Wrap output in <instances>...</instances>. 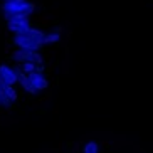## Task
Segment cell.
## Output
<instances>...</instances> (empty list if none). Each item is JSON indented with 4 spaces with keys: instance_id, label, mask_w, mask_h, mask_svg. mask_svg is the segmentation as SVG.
<instances>
[{
    "instance_id": "3957f363",
    "label": "cell",
    "mask_w": 153,
    "mask_h": 153,
    "mask_svg": "<svg viewBox=\"0 0 153 153\" xmlns=\"http://www.w3.org/2000/svg\"><path fill=\"white\" fill-rule=\"evenodd\" d=\"M20 68H12L7 64H0V82L5 86H15L20 76Z\"/></svg>"
},
{
    "instance_id": "7a4b0ae2",
    "label": "cell",
    "mask_w": 153,
    "mask_h": 153,
    "mask_svg": "<svg viewBox=\"0 0 153 153\" xmlns=\"http://www.w3.org/2000/svg\"><path fill=\"white\" fill-rule=\"evenodd\" d=\"M0 9H2L4 17H9V15H27V17H30L36 12V4L29 2V0H7V2H2Z\"/></svg>"
},
{
    "instance_id": "6da1fadb",
    "label": "cell",
    "mask_w": 153,
    "mask_h": 153,
    "mask_svg": "<svg viewBox=\"0 0 153 153\" xmlns=\"http://www.w3.org/2000/svg\"><path fill=\"white\" fill-rule=\"evenodd\" d=\"M44 39H45V32L44 30L36 29V27H30L27 32L12 37V44H14L15 49L36 51V52H39V49L44 47Z\"/></svg>"
},
{
    "instance_id": "7c38bea8",
    "label": "cell",
    "mask_w": 153,
    "mask_h": 153,
    "mask_svg": "<svg viewBox=\"0 0 153 153\" xmlns=\"http://www.w3.org/2000/svg\"><path fill=\"white\" fill-rule=\"evenodd\" d=\"M0 2H7V0H0Z\"/></svg>"
},
{
    "instance_id": "30bf717a",
    "label": "cell",
    "mask_w": 153,
    "mask_h": 153,
    "mask_svg": "<svg viewBox=\"0 0 153 153\" xmlns=\"http://www.w3.org/2000/svg\"><path fill=\"white\" fill-rule=\"evenodd\" d=\"M37 66L39 64H34V62H24L20 64V71L24 72V74H32V72H37Z\"/></svg>"
},
{
    "instance_id": "8fae6325",
    "label": "cell",
    "mask_w": 153,
    "mask_h": 153,
    "mask_svg": "<svg viewBox=\"0 0 153 153\" xmlns=\"http://www.w3.org/2000/svg\"><path fill=\"white\" fill-rule=\"evenodd\" d=\"M4 91H5V94H7V98H9L12 103L17 101V91H15L14 86H5L4 84Z\"/></svg>"
},
{
    "instance_id": "9c48e42d",
    "label": "cell",
    "mask_w": 153,
    "mask_h": 153,
    "mask_svg": "<svg viewBox=\"0 0 153 153\" xmlns=\"http://www.w3.org/2000/svg\"><path fill=\"white\" fill-rule=\"evenodd\" d=\"M82 153H101V145L98 141H88V143L82 146Z\"/></svg>"
},
{
    "instance_id": "277c9868",
    "label": "cell",
    "mask_w": 153,
    "mask_h": 153,
    "mask_svg": "<svg viewBox=\"0 0 153 153\" xmlns=\"http://www.w3.org/2000/svg\"><path fill=\"white\" fill-rule=\"evenodd\" d=\"M12 61H15V62H34V64H42L44 62V59H42V56L39 54V52H36V51H22V49H17L12 52Z\"/></svg>"
},
{
    "instance_id": "8992f818",
    "label": "cell",
    "mask_w": 153,
    "mask_h": 153,
    "mask_svg": "<svg viewBox=\"0 0 153 153\" xmlns=\"http://www.w3.org/2000/svg\"><path fill=\"white\" fill-rule=\"evenodd\" d=\"M30 27H32L30 19H25V20H22V22H7V29H9L14 36L24 34V32H27Z\"/></svg>"
},
{
    "instance_id": "52a82bcc",
    "label": "cell",
    "mask_w": 153,
    "mask_h": 153,
    "mask_svg": "<svg viewBox=\"0 0 153 153\" xmlns=\"http://www.w3.org/2000/svg\"><path fill=\"white\" fill-rule=\"evenodd\" d=\"M19 84L22 86V89L25 91V93H29V94H37V91L34 89L30 86V82H29V79H27V74H24V72H20V76H19Z\"/></svg>"
},
{
    "instance_id": "ba28073f",
    "label": "cell",
    "mask_w": 153,
    "mask_h": 153,
    "mask_svg": "<svg viewBox=\"0 0 153 153\" xmlns=\"http://www.w3.org/2000/svg\"><path fill=\"white\" fill-rule=\"evenodd\" d=\"M61 41V34H59V29L52 32H45V39H44V45H51V44H57Z\"/></svg>"
},
{
    "instance_id": "5b68a950",
    "label": "cell",
    "mask_w": 153,
    "mask_h": 153,
    "mask_svg": "<svg viewBox=\"0 0 153 153\" xmlns=\"http://www.w3.org/2000/svg\"><path fill=\"white\" fill-rule=\"evenodd\" d=\"M27 79H29V82H30V86L37 91V93L47 89V86H49V81L45 79V76L42 72H32V74L27 76Z\"/></svg>"
}]
</instances>
